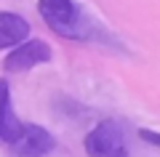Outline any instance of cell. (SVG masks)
<instances>
[{
    "label": "cell",
    "instance_id": "1",
    "mask_svg": "<svg viewBox=\"0 0 160 157\" xmlns=\"http://www.w3.org/2000/svg\"><path fill=\"white\" fill-rule=\"evenodd\" d=\"M38 11L46 19L48 27L62 37H67V40L88 37L86 13L80 11V6L75 0H38Z\"/></svg>",
    "mask_w": 160,
    "mask_h": 157
},
{
    "label": "cell",
    "instance_id": "2",
    "mask_svg": "<svg viewBox=\"0 0 160 157\" xmlns=\"http://www.w3.org/2000/svg\"><path fill=\"white\" fill-rule=\"evenodd\" d=\"M83 146H86V152L91 157H128L126 130L115 120H102L83 139Z\"/></svg>",
    "mask_w": 160,
    "mask_h": 157
},
{
    "label": "cell",
    "instance_id": "6",
    "mask_svg": "<svg viewBox=\"0 0 160 157\" xmlns=\"http://www.w3.org/2000/svg\"><path fill=\"white\" fill-rule=\"evenodd\" d=\"M19 133H22V123L11 109V91H8L6 80H0V141L11 144Z\"/></svg>",
    "mask_w": 160,
    "mask_h": 157
},
{
    "label": "cell",
    "instance_id": "5",
    "mask_svg": "<svg viewBox=\"0 0 160 157\" xmlns=\"http://www.w3.org/2000/svg\"><path fill=\"white\" fill-rule=\"evenodd\" d=\"M29 37V22L19 13L11 11H0V51L19 45L22 40Z\"/></svg>",
    "mask_w": 160,
    "mask_h": 157
},
{
    "label": "cell",
    "instance_id": "7",
    "mask_svg": "<svg viewBox=\"0 0 160 157\" xmlns=\"http://www.w3.org/2000/svg\"><path fill=\"white\" fill-rule=\"evenodd\" d=\"M139 136H142L144 141H149V144L160 146V133H158V130H149V128H142V130H139Z\"/></svg>",
    "mask_w": 160,
    "mask_h": 157
},
{
    "label": "cell",
    "instance_id": "4",
    "mask_svg": "<svg viewBox=\"0 0 160 157\" xmlns=\"http://www.w3.org/2000/svg\"><path fill=\"white\" fill-rule=\"evenodd\" d=\"M51 48L43 40H22L16 48L6 56V69L8 72H27L43 61H51Z\"/></svg>",
    "mask_w": 160,
    "mask_h": 157
},
{
    "label": "cell",
    "instance_id": "3",
    "mask_svg": "<svg viewBox=\"0 0 160 157\" xmlns=\"http://www.w3.org/2000/svg\"><path fill=\"white\" fill-rule=\"evenodd\" d=\"M53 146H56V139L51 136V130L40 125H22V133L11 141L16 157H46L48 152H53Z\"/></svg>",
    "mask_w": 160,
    "mask_h": 157
}]
</instances>
